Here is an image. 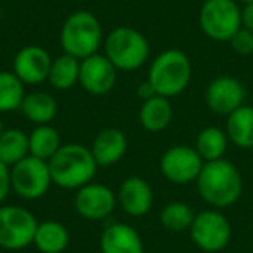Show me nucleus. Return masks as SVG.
<instances>
[{
  "instance_id": "13",
  "label": "nucleus",
  "mask_w": 253,
  "mask_h": 253,
  "mask_svg": "<svg viewBox=\"0 0 253 253\" xmlns=\"http://www.w3.org/2000/svg\"><path fill=\"white\" fill-rule=\"evenodd\" d=\"M116 68L102 54H94L80 61L78 84L92 95H104L116 84Z\"/></svg>"
},
{
  "instance_id": "4",
  "label": "nucleus",
  "mask_w": 253,
  "mask_h": 253,
  "mask_svg": "<svg viewBox=\"0 0 253 253\" xmlns=\"http://www.w3.org/2000/svg\"><path fill=\"white\" fill-rule=\"evenodd\" d=\"M59 42L64 54L85 59L97 54L102 42V26L90 11H77L64 19Z\"/></svg>"
},
{
  "instance_id": "12",
  "label": "nucleus",
  "mask_w": 253,
  "mask_h": 253,
  "mask_svg": "<svg viewBox=\"0 0 253 253\" xmlns=\"http://www.w3.org/2000/svg\"><path fill=\"white\" fill-rule=\"evenodd\" d=\"M246 99V88L234 77H217L208 84L205 90V102L213 113L229 116L241 108Z\"/></svg>"
},
{
  "instance_id": "1",
  "label": "nucleus",
  "mask_w": 253,
  "mask_h": 253,
  "mask_svg": "<svg viewBox=\"0 0 253 253\" xmlns=\"http://www.w3.org/2000/svg\"><path fill=\"white\" fill-rule=\"evenodd\" d=\"M196 187L201 200L211 208H227L234 205L243 194V177L234 163L220 158L215 162H205Z\"/></svg>"
},
{
  "instance_id": "14",
  "label": "nucleus",
  "mask_w": 253,
  "mask_h": 253,
  "mask_svg": "<svg viewBox=\"0 0 253 253\" xmlns=\"http://www.w3.org/2000/svg\"><path fill=\"white\" fill-rule=\"evenodd\" d=\"M52 57L43 47L26 45L16 54L12 71L25 85L42 84L49 78Z\"/></svg>"
},
{
  "instance_id": "15",
  "label": "nucleus",
  "mask_w": 253,
  "mask_h": 253,
  "mask_svg": "<svg viewBox=\"0 0 253 253\" xmlns=\"http://www.w3.org/2000/svg\"><path fill=\"white\" fill-rule=\"evenodd\" d=\"M118 205L130 217H144L153 207V189L142 177H128L122 182L116 193Z\"/></svg>"
},
{
  "instance_id": "25",
  "label": "nucleus",
  "mask_w": 253,
  "mask_h": 253,
  "mask_svg": "<svg viewBox=\"0 0 253 253\" xmlns=\"http://www.w3.org/2000/svg\"><path fill=\"white\" fill-rule=\"evenodd\" d=\"M227 144L229 139L225 130H220L217 126H207L198 134L194 149L203 158V162H215L224 158Z\"/></svg>"
},
{
  "instance_id": "20",
  "label": "nucleus",
  "mask_w": 253,
  "mask_h": 253,
  "mask_svg": "<svg viewBox=\"0 0 253 253\" xmlns=\"http://www.w3.org/2000/svg\"><path fill=\"white\" fill-rule=\"evenodd\" d=\"M33 245L42 253H63L70 245V232L57 220L39 222Z\"/></svg>"
},
{
  "instance_id": "28",
  "label": "nucleus",
  "mask_w": 253,
  "mask_h": 253,
  "mask_svg": "<svg viewBox=\"0 0 253 253\" xmlns=\"http://www.w3.org/2000/svg\"><path fill=\"white\" fill-rule=\"evenodd\" d=\"M229 45L239 56H250V54H253V33L245 28H239L231 37Z\"/></svg>"
},
{
  "instance_id": "26",
  "label": "nucleus",
  "mask_w": 253,
  "mask_h": 253,
  "mask_svg": "<svg viewBox=\"0 0 253 253\" xmlns=\"http://www.w3.org/2000/svg\"><path fill=\"white\" fill-rule=\"evenodd\" d=\"M25 84L14 71H0V113L19 109L25 99Z\"/></svg>"
},
{
  "instance_id": "29",
  "label": "nucleus",
  "mask_w": 253,
  "mask_h": 253,
  "mask_svg": "<svg viewBox=\"0 0 253 253\" xmlns=\"http://www.w3.org/2000/svg\"><path fill=\"white\" fill-rule=\"evenodd\" d=\"M11 191V167H7L0 160V203L9 196Z\"/></svg>"
},
{
  "instance_id": "19",
  "label": "nucleus",
  "mask_w": 253,
  "mask_h": 253,
  "mask_svg": "<svg viewBox=\"0 0 253 253\" xmlns=\"http://www.w3.org/2000/svg\"><path fill=\"white\" fill-rule=\"evenodd\" d=\"M225 134L229 142L241 149L253 148V106L243 104L229 116H225Z\"/></svg>"
},
{
  "instance_id": "35",
  "label": "nucleus",
  "mask_w": 253,
  "mask_h": 253,
  "mask_svg": "<svg viewBox=\"0 0 253 253\" xmlns=\"http://www.w3.org/2000/svg\"><path fill=\"white\" fill-rule=\"evenodd\" d=\"M0 253H4V252H2V250H0Z\"/></svg>"
},
{
  "instance_id": "11",
  "label": "nucleus",
  "mask_w": 253,
  "mask_h": 253,
  "mask_svg": "<svg viewBox=\"0 0 253 253\" xmlns=\"http://www.w3.org/2000/svg\"><path fill=\"white\" fill-rule=\"evenodd\" d=\"M73 205L80 217L87 218V220H102L113 213L115 207L118 205V200L108 186L88 182L84 187L77 189Z\"/></svg>"
},
{
  "instance_id": "24",
  "label": "nucleus",
  "mask_w": 253,
  "mask_h": 253,
  "mask_svg": "<svg viewBox=\"0 0 253 253\" xmlns=\"http://www.w3.org/2000/svg\"><path fill=\"white\" fill-rule=\"evenodd\" d=\"M30 135V155L49 162L63 144L59 132L50 125H37Z\"/></svg>"
},
{
  "instance_id": "17",
  "label": "nucleus",
  "mask_w": 253,
  "mask_h": 253,
  "mask_svg": "<svg viewBox=\"0 0 253 253\" xmlns=\"http://www.w3.org/2000/svg\"><path fill=\"white\" fill-rule=\"evenodd\" d=\"M97 167H111L126 153V135L120 128H104L94 137L90 146Z\"/></svg>"
},
{
  "instance_id": "33",
  "label": "nucleus",
  "mask_w": 253,
  "mask_h": 253,
  "mask_svg": "<svg viewBox=\"0 0 253 253\" xmlns=\"http://www.w3.org/2000/svg\"><path fill=\"white\" fill-rule=\"evenodd\" d=\"M4 132V123H2V118H0V134Z\"/></svg>"
},
{
  "instance_id": "22",
  "label": "nucleus",
  "mask_w": 253,
  "mask_h": 253,
  "mask_svg": "<svg viewBox=\"0 0 253 253\" xmlns=\"http://www.w3.org/2000/svg\"><path fill=\"white\" fill-rule=\"evenodd\" d=\"M26 156H30V135L19 128H4L0 134V160L14 167Z\"/></svg>"
},
{
  "instance_id": "23",
  "label": "nucleus",
  "mask_w": 253,
  "mask_h": 253,
  "mask_svg": "<svg viewBox=\"0 0 253 253\" xmlns=\"http://www.w3.org/2000/svg\"><path fill=\"white\" fill-rule=\"evenodd\" d=\"M47 80L57 90H68V88L75 87L80 80V59L70 56V54L57 56L56 59H52V66H50Z\"/></svg>"
},
{
  "instance_id": "9",
  "label": "nucleus",
  "mask_w": 253,
  "mask_h": 253,
  "mask_svg": "<svg viewBox=\"0 0 253 253\" xmlns=\"http://www.w3.org/2000/svg\"><path fill=\"white\" fill-rule=\"evenodd\" d=\"M193 243L207 253L222 252L229 245L232 236L231 222L217 208L196 213L189 229Z\"/></svg>"
},
{
  "instance_id": "18",
  "label": "nucleus",
  "mask_w": 253,
  "mask_h": 253,
  "mask_svg": "<svg viewBox=\"0 0 253 253\" xmlns=\"http://www.w3.org/2000/svg\"><path fill=\"white\" fill-rule=\"evenodd\" d=\"M173 116V109L169 97L163 95H153V97L142 101L141 111H139V122L142 128L153 134L163 132L170 125Z\"/></svg>"
},
{
  "instance_id": "3",
  "label": "nucleus",
  "mask_w": 253,
  "mask_h": 253,
  "mask_svg": "<svg viewBox=\"0 0 253 253\" xmlns=\"http://www.w3.org/2000/svg\"><path fill=\"white\" fill-rule=\"evenodd\" d=\"M193 77V64L187 54L179 49L163 50L153 59L148 82L163 97H175L187 88Z\"/></svg>"
},
{
  "instance_id": "6",
  "label": "nucleus",
  "mask_w": 253,
  "mask_h": 253,
  "mask_svg": "<svg viewBox=\"0 0 253 253\" xmlns=\"http://www.w3.org/2000/svg\"><path fill=\"white\" fill-rule=\"evenodd\" d=\"M200 28L215 42H229L241 28V5L236 0H205L198 14Z\"/></svg>"
},
{
  "instance_id": "21",
  "label": "nucleus",
  "mask_w": 253,
  "mask_h": 253,
  "mask_svg": "<svg viewBox=\"0 0 253 253\" xmlns=\"http://www.w3.org/2000/svg\"><path fill=\"white\" fill-rule=\"evenodd\" d=\"M19 109L35 125H49L57 115V102L47 92H32L25 95Z\"/></svg>"
},
{
  "instance_id": "7",
  "label": "nucleus",
  "mask_w": 253,
  "mask_h": 253,
  "mask_svg": "<svg viewBox=\"0 0 253 253\" xmlns=\"http://www.w3.org/2000/svg\"><path fill=\"white\" fill-rule=\"evenodd\" d=\"M39 220L32 211L18 205L0 207V250H23L33 245Z\"/></svg>"
},
{
  "instance_id": "34",
  "label": "nucleus",
  "mask_w": 253,
  "mask_h": 253,
  "mask_svg": "<svg viewBox=\"0 0 253 253\" xmlns=\"http://www.w3.org/2000/svg\"><path fill=\"white\" fill-rule=\"evenodd\" d=\"M0 18H2V7H0Z\"/></svg>"
},
{
  "instance_id": "5",
  "label": "nucleus",
  "mask_w": 253,
  "mask_h": 253,
  "mask_svg": "<svg viewBox=\"0 0 253 253\" xmlns=\"http://www.w3.org/2000/svg\"><path fill=\"white\" fill-rule=\"evenodd\" d=\"M104 56L116 70H139L149 59V42L135 28L118 26L104 39Z\"/></svg>"
},
{
  "instance_id": "10",
  "label": "nucleus",
  "mask_w": 253,
  "mask_h": 253,
  "mask_svg": "<svg viewBox=\"0 0 253 253\" xmlns=\"http://www.w3.org/2000/svg\"><path fill=\"white\" fill-rule=\"evenodd\" d=\"M205 162L191 146H173L160 158V170L167 180L179 186L196 182Z\"/></svg>"
},
{
  "instance_id": "30",
  "label": "nucleus",
  "mask_w": 253,
  "mask_h": 253,
  "mask_svg": "<svg viewBox=\"0 0 253 253\" xmlns=\"http://www.w3.org/2000/svg\"><path fill=\"white\" fill-rule=\"evenodd\" d=\"M241 28L253 33V2L241 7Z\"/></svg>"
},
{
  "instance_id": "32",
  "label": "nucleus",
  "mask_w": 253,
  "mask_h": 253,
  "mask_svg": "<svg viewBox=\"0 0 253 253\" xmlns=\"http://www.w3.org/2000/svg\"><path fill=\"white\" fill-rule=\"evenodd\" d=\"M236 2H238V4H243V5H245V4H252L253 0H236Z\"/></svg>"
},
{
  "instance_id": "16",
  "label": "nucleus",
  "mask_w": 253,
  "mask_h": 253,
  "mask_svg": "<svg viewBox=\"0 0 253 253\" xmlns=\"http://www.w3.org/2000/svg\"><path fill=\"white\" fill-rule=\"evenodd\" d=\"M101 253H144V243L137 231L126 224H111L101 234Z\"/></svg>"
},
{
  "instance_id": "27",
  "label": "nucleus",
  "mask_w": 253,
  "mask_h": 253,
  "mask_svg": "<svg viewBox=\"0 0 253 253\" xmlns=\"http://www.w3.org/2000/svg\"><path fill=\"white\" fill-rule=\"evenodd\" d=\"M196 213L193 208L184 201H172L169 203L160 213V222L167 231L172 232H182L189 231Z\"/></svg>"
},
{
  "instance_id": "8",
  "label": "nucleus",
  "mask_w": 253,
  "mask_h": 253,
  "mask_svg": "<svg viewBox=\"0 0 253 253\" xmlns=\"http://www.w3.org/2000/svg\"><path fill=\"white\" fill-rule=\"evenodd\" d=\"M52 184L49 163L35 156H26L14 167H11V187L19 198L35 201L45 196Z\"/></svg>"
},
{
  "instance_id": "2",
  "label": "nucleus",
  "mask_w": 253,
  "mask_h": 253,
  "mask_svg": "<svg viewBox=\"0 0 253 253\" xmlns=\"http://www.w3.org/2000/svg\"><path fill=\"white\" fill-rule=\"evenodd\" d=\"M52 184L63 189H80L92 182L97 172V163L90 148L82 144H64L49 160Z\"/></svg>"
},
{
  "instance_id": "31",
  "label": "nucleus",
  "mask_w": 253,
  "mask_h": 253,
  "mask_svg": "<svg viewBox=\"0 0 253 253\" xmlns=\"http://www.w3.org/2000/svg\"><path fill=\"white\" fill-rule=\"evenodd\" d=\"M137 95L142 99V101H146V99H149V97H153V95H158L155 92V88H153V85L149 84L148 80L146 82H142L141 85H139V88H137Z\"/></svg>"
}]
</instances>
